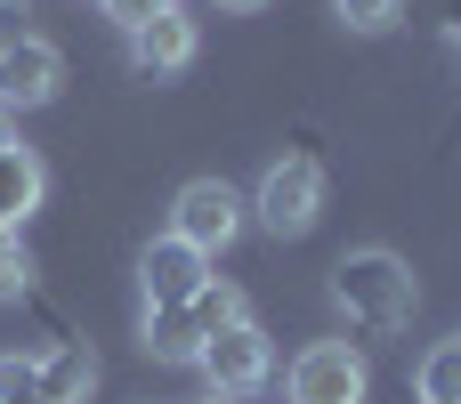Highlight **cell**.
Here are the masks:
<instances>
[{
	"mask_svg": "<svg viewBox=\"0 0 461 404\" xmlns=\"http://www.w3.org/2000/svg\"><path fill=\"white\" fill-rule=\"evenodd\" d=\"M0 8H16V0H0Z\"/></svg>",
	"mask_w": 461,
	"mask_h": 404,
	"instance_id": "cell-20",
	"label": "cell"
},
{
	"mask_svg": "<svg viewBox=\"0 0 461 404\" xmlns=\"http://www.w3.org/2000/svg\"><path fill=\"white\" fill-rule=\"evenodd\" d=\"M332 300L348 308L357 332H405L421 292H413V267H405L397 251H348V259L332 267Z\"/></svg>",
	"mask_w": 461,
	"mask_h": 404,
	"instance_id": "cell-1",
	"label": "cell"
},
{
	"mask_svg": "<svg viewBox=\"0 0 461 404\" xmlns=\"http://www.w3.org/2000/svg\"><path fill=\"white\" fill-rule=\"evenodd\" d=\"M421 404H461V340L421 356Z\"/></svg>",
	"mask_w": 461,
	"mask_h": 404,
	"instance_id": "cell-12",
	"label": "cell"
},
{
	"mask_svg": "<svg viewBox=\"0 0 461 404\" xmlns=\"http://www.w3.org/2000/svg\"><path fill=\"white\" fill-rule=\"evenodd\" d=\"M332 8H340L357 32H389V24H397V0H332Z\"/></svg>",
	"mask_w": 461,
	"mask_h": 404,
	"instance_id": "cell-16",
	"label": "cell"
},
{
	"mask_svg": "<svg viewBox=\"0 0 461 404\" xmlns=\"http://www.w3.org/2000/svg\"><path fill=\"white\" fill-rule=\"evenodd\" d=\"M219 8H259V0H219Z\"/></svg>",
	"mask_w": 461,
	"mask_h": 404,
	"instance_id": "cell-19",
	"label": "cell"
},
{
	"mask_svg": "<svg viewBox=\"0 0 461 404\" xmlns=\"http://www.w3.org/2000/svg\"><path fill=\"white\" fill-rule=\"evenodd\" d=\"M194 364H203V381H211V397H251V389L267 381V364H276V356H267V332H259V324L243 316V324H227V332H211Z\"/></svg>",
	"mask_w": 461,
	"mask_h": 404,
	"instance_id": "cell-4",
	"label": "cell"
},
{
	"mask_svg": "<svg viewBox=\"0 0 461 404\" xmlns=\"http://www.w3.org/2000/svg\"><path fill=\"white\" fill-rule=\"evenodd\" d=\"M57 81H65V57H57L49 40H8V49H0V113L49 105Z\"/></svg>",
	"mask_w": 461,
	"mask_h": 404,
	"instance_id": "cell-7",
	"label": "cell"
},
{
	"mask_svg": "<svg viewBox=\"0 0 461 404\" xmlns=\"http://www.w3.org/2000/svg\"><path fill=\"white\" fill-rule=\"evenodd\" d=\"M138 283H146V308H178V300H194V292L211 283V259H203L194 243L162 235V243L138 251Z\"/></svg>",
	"mask_w": 461,
	"mask_h": 404,
	"instance_id": "cell-6",
	"label": "cell"
},
{
	"mask_svg": "<svg viewBox=\"0 0 461 404\" xmlns=\"http://www.w3.org/2000/svg\"><path fill=\"white\" fill-rule=\"evenodd\" d=\"M41 211V162L24 146H0V227H24Z\"/></svg>",
	"mask_w": 461,
	"mask_h": 404,
	"instance_id": "cell-11",
	"label": "cell"
},
{
	"mask_svg": "<svg viewBox=\"0 0 461 404\" xmlns=\"http://www.w3.org/2000/svg\"><path fill=\"white\" fill-rule=\"evenodd\" d=\"M32 283V267H24V243H16V227H0V300H16Z\"/></svg>",
	"mask_w": 461,
	"mask_h": 404,
	"instance_id": "cell-15",
	"label": "cell"
},
{
	"mask_svg": "<svg viewBox=\"0 0 461 404\" xmlns=\"http://www.w3.org/2000/svg\"><path fill=\"white\" fill-rule=\"evenodd\" d=\"M0 404H41V364L32 356H0Z\"/></svg>",
	"mask_w": 461,
	"mask_h": 404,
	"instance_id": "cell-13",
	"label": "cell"
},
{
	"mask_svg": "<svg viewBox=\"0 0 461 404\" xmlns=\"http://www.w3.org/2000/svg\"><path fill=\"white\" fill-rule=\"evenodd\" d=\"M292 404H365V356L348 340H316L292 364Z\"/></svg>",
	"mask_w": 461,
	"mask_h": 404,
	"instance_id": "cell-5",
	"label": "cell"
},
{
	"mask_svg": "<svg viewBox=\"0 0 461 404\" xmlns=\"http://www.w3.org/2000/svg\"><path fill=\"white\" fill-rule=\"evenodd\" d=\"M235 227H243V202H235L227 178H194V186H178V202H170V235H178V243H194V251L211 259V251L235 243Z\"/></svg>",
	"mask_w": 461,
	"mask_h": 404,
	"instance_id": "cell-3",
	"label": "cell"
},
{
	"mask_svg": "<svg viewBox=\"0 0 461 404\" xmlns=\"http://www.w3.org/2000/svg\"><path fill=\"white\" fill-rule=\"evenodd\" d=\"M203 340H211V324L194 316V300H178V308H146V348H154V356L194 364V356H203Z\"/></svg>",
	"mask_w": 461,
	"mask_h": 404,
	"instance_id": "cell-9",
	"label": "cell"
},
{
	"mask_svg": "<svg viewBox=\"0 0 461 404\" xmlns=\"http://www.w3.org/2000/svg\"><path fill=\"white\" fill-rule=\"evenodd\" d=\"M454 340H461V332H454Z\"/></svg>",
	"mask_w": 461,
	"mask_h": 404,
	"instance_id": "cell-23",
	"label": "cell"
},
{
	"mask_svg": "<svg viewBox=\"0 0 461 404\" xmlns=\"http://www.w3.org/2000/svg\"><path fill=\"white\" fill-rule=\"evenodd\" d=\"M259 227L267 235H308L316 227V211H324V170L308 162V154H292V162H276L267 178H259Z\"/></svg>",
	"mask_w": 461,
	"mask_h": 404,
	"instance_id": "cell-2",
	"label": "cell"
},
{
	"mask_svg": "<svg viewBox=\"0 0 461 404\" xmlns=\"http://www.w3.org/2000/svg\"><path fill=\"white\" fill-rule=\"evenodd\" d=\"M413 404H421V397H413Z\"/></svg>",
	"mask_w": 461,
	"mask_h": 404,
	"instance_id": "cell-22",
	"label": "cell"
},
{
	"mask_svg": "<svg viewBox=\"0 0 461 404\" xmlns=\"http://www.w3.org/2000/svg\"><path fill=\"white\" fill-rule=\"evenodd\" d=\"M130 57H138V73H178V65L194 57V24L178 16V0H170L162 16H146V24L130 32Z\"/></svg>",
	"mask_w": 461,
	"mask_h": 404,
	"instance_id": "cell-8",
	"label": "cell"
},
{
	"mask_svg": "<svg viewBox=\"0 0 461 404\" xmlns=\"http://www.w3.org/2000/svg\"><path fill=\"white\" fill-rule=\"evenodd\" d=\"M89 381H97V364H89L81 340H57V348L41 356V404H81Z\"/></svg>",
	"mask_w": 461,
	"mask_h": 404,
	"instance_id": "cell-10",
	"label": "cell"
},
{
	"mask_svg": "<svg viewBox=\"0 0 461 404\" xmlns=\"http://www.w3.org/2000/svg\"><path fill=\"white\" fill-rule=\"evenodd\" d=\"M105 8H113V24H130V32H138V24H146V16H162L170 0H105Z\"/></svg>",
	"mask_w": 461,
	"mask_h": 404,
	"instance_id": "cell-17",
	"label": "cell"
},
{
	"mask_svg": "<svg viewBox=\"0 0 461 404\" xmlns=\"http://www.w3.org/2000/svg\"><path fill=\"white\" fill-rule=\"evenodd\" d=\"M194 316H203V324H211V332H227V324H243V300H235V292H227V283H219V275H211V283H203V292H194Z\"/></svg>",
	"mask_w": 461,
	"mask_h": 404,
	"instance_id": "cell-14",
	"label": "cell"
},
{
	"mask_svg": "<svg viewBox=\"0 0 461 404\" xmlns=\"http://www.w3.org/2000/svg\"><path fill=\"white\" fill-rule=\"evenodd\" d=\"M0 146H16V138H8V113H0Z\"/></svg>",
	"mask_w": 461,
	"mask_h": 404,
	"instance_id": "cell-18",
	"label": "cell"
},
{
	"mask_svg": "<svg viewBox=\"0 0 461 404\" xmlns=\"http://www.w3.org/2000/svg\"><path fill=\"white\" fill-rule=\"evenodd\" d=\"M211 404H227V397H211Z\"/></svg>",
	"mask_w": 461,
	"mask_h": 404,
	"instance_id": "cell-21",
	"label": "cell"
}]
</instances>
